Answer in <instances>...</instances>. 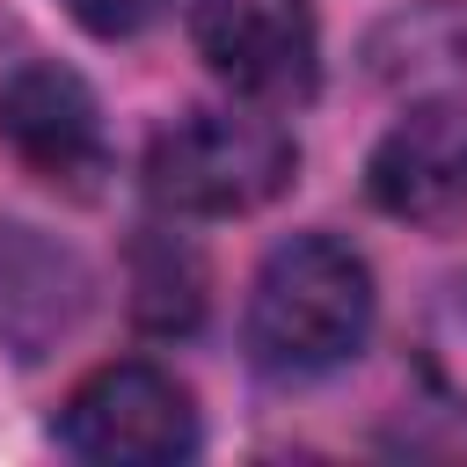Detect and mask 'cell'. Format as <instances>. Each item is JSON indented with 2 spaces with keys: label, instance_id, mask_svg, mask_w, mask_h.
Wrapping results in <instances>:
<instances>
[{
  "label": "cell",
  "instance_id": "cell-1",
  "mask_svg": "<svg viewBox=\"0 0 467 467\" xmlns=\"http://www.w3.org/2000/svg\"><path fill=\"white\" fill-rule=\"evenodd\" d=\"M248 358L270 379H321L372 336V270L336 234H292L263 255L248 292Z\"/></svg>",
  "mask_w": 467,
  "mask_h": 467
},
{
  "label": "cell",
  "instance_id": "cell-8",
  "mask_svg": "<svg viewBox=\"0 0 467 467\" xmlns=\"http://www.w3.org/2000/svg\"><path fill=\"white\" fill-rule=\"evenodd\" d=\"M131 314L153 336H190L197 328V314H204V263H197L190 241L161 234V226H146L131 241Z\"/></svg>",
  "mask_w": 467,
  "mask_h": 467
},
{
  "label": "cell",
  "instance_id": "cell-5",
  "mask_svg": "<svg viewBox=\"0 0 467 467\" xmlns=\"http://www.w3.org/2000/svg\"><path fill=\"white\" fill-rule=\"evenodd\" d=\"M197 58L248 102H306L321 80V29L306 0H197Z\"/></svg>",
  "mask_w": 467,
  "mask_h": 467
},
{
  "label": "cell",
  "instance_id": "cell-7",
  "mask_svg": "<svg viewBox=\"0 0 467 467\" xmlns=\"http://www.w3.org/2000/svg\"><path fill=\"white\" fill-rule=\"evenodd\" d=\"M88 299H95V277L66 241H51L44 226H22V219L0 226V343L22 365L51 358L88 321Z\"/></svg>",
  "mask_w": 467,
  "mask_h": 467
},
{
  "label": "cell",
  "instance_id": "cell-4",
  "mask_svg": "<svg viewBox=\"0 0 467 467\" xmlns=\"http://www.w3.org/2000/svg\"><path fill=\"white\" fill-rule=\"evenodd\" d=\"M0 139L36 182H51L66 197H95L109 175L102 109H95L88 80L58 58H29L0 80Z\"/></svg>",
  "mask_w": 467,
  "mask_h": 467
},
{
  "label": "cell",
  "instance_id": "cell-10",
  "mask_svg": "<svg viewBox=\"0 0 467 467\" xmlns=\"http://www.w3.org/2000/svg\"><path fill=\"white\" fill-rule=\"evenodd\" d=\"M88 36H139V29H153L161 22V7L168 0H58Z\"/></svg>",
  "mask_w": 467,
  "mask_h": 467
},
{
  "label": "cell",
  "instance_id": "cell-6",
  "mask_svg": "<svg viewBox=\"0 0 467 467\" xmlns=\"http://www.w3.org/2000/svg\"><path fill=\"white\" fill-rule=\"evenodd\" d=\"M365 190L387 219H409V226L467 219V109L460 102H416L372 146Z\"/></svg>",
  "mask_w": 467,
  "mask_h": 467
},
{
  "label": "cell",
  "instance_id": "cell-2",
  "mask_svg": "<svg viewBox=\"0 0 467 467\" xmlns=\"http://www.w3.org/2000/svg\"><path fill=\"white\" fill-rule=\"evenodd\" d=\"M299 168V146L270 117L190 109L146 146V197L175 219H234L270 204Z\"/></svg>",
  "mask_w": 467,
  "mask_h": 467
},
{
  "label": "cell",
  "instance_id": "cell-9",
  "mask_svg": "<svg viewBox=\"0 0 467 467\" xmlns=\"http://www.w3.org/2000/svg\"><path fill=\"white\" fill-rule=\"evenodd\" d=\"M416 372L423 387L467 416V277H445L416 321Z\"/></svg>",
  "mask_w": 467,
  "mask_h": 467
},
{
  "label": "cell",
  "instance_id": "cell-3",
  "mask_svg": "<svg viewBox=\"0 0 467 467\" xmlns=\"http://www.w3.org/2000/svg\"><path fill=\"white\" fill-rule=\"evenodd\" d=\"M51 431L66 452L102 460V467H168L197 452V401L175 372L146 358H117V365H95L66 394Z\"/></svg>",
  "mask_w": 467,
  "mask_h": 467
}]
</instances>
